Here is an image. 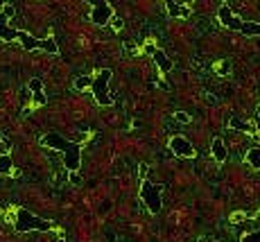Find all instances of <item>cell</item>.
I'll use <instances>...</instances> for the list:
<instances>
[{
	"instance_id": "7c38bea8",
	"label": "cell",
	"mask_w": 260,
	"mask_h": 242,
	"mask_svg": "<svg viewBox=\"0 0 260 242\" xmlns=\"http://www.w3.org/2000/svg\"><path fill=\"white\" fill-rule=\"evenodd\" d=\"M247 163L254 168V170H260V147H254V150L247 152Z\"/></svg>"
},
{
	"instance_id": "2e32d148",
	"label": "cell",
	"mask_w": 260,
	"mask_h": 242,
	"mask_svg": "<svg viewBox=\"0 0 260 242\" xmlns=\"http://www.w3.org/2000/svg\"><path fill=\"white\" fill-rule=\"evenodd\" d=\"M174 120H176V122H181V124H188L190 122V116L186 111H176L174 113Z\"/></svg>"
},
{
	"instance_id": "603a6c76",
	"label": "cell",
	"mask_w": 260,
	"mask_h": 242,
	"mask_svg": "<svg viewBox=\"0 0 260 242\" xmlns=\"http://www.w3.org/2000/svg\"><path fill=\"white\" fill-rule=\"evenodd\" d=\"M256 113H258V118H260V106H258V109H256Z\"/></svg>"
},
{
	"instance_id": "ffe728a7",
	"label": "cell",
	"mask_w": 260,
	"mask_h": 242,
	"mask_svg": "<svg viewBox=\"0 0 260 242\" xmlns=\"http://www.w3.org/2000/svg\"><path fill=\"white\" fill-rule=\"evenodd\" d=\"M34 102H36V104H46V95H43V91L34 93Z\"/></svg>"
},
{
	"instance_id": "9c48e42d",
	"label": "cell",
	"mask_w": 260,
	"mask_h": 242,
	"mask_svg": "<svg viewBox=\"0 0 260 242\" xmlns=\"http://www.w3.org/2000/svg\"><path fill=\"white\" fill-rule=\"evenodd\" d=\"M152 54H154V61H156V66L161 68V72H170L172 70V64H170V59H168V54L163 52V50H152Z\"/></svg>"
},
{
	"instance_id": "e0dca14e",
	"label": "cell",
	"mask_w": 260,
	"mask_h": 242,
	"mask_svg": "<svg viewBox=\"0 0 260 242\" xmlns=\"http://www.w3.org/2000/svg\"><path fill=\"white\" fill-rule=\"evenodd\" d=\"M41 88H43V84H41V79H30V91L32 93H41Z\"/></svg>"
},
{
	"instance_id": "6da1fadb",
	"label": "cell",
	"mask_w": 260,
	"mask_h": 242,
	"mask_svg": "<svg viewBox=\"0 0 260 242\" xmlns=\"http://www.w3.org/2000/svg\"><path fill=\"white\" fill-rule=\"evenodd\" d=\"M41 143L48 145V147H52V150H59L61 154H64L66 170H70V172H77L79 170V163H82V152H79V145L77 143H72V140H68V138H64V136H59V134H48Z\"/></svg>"
},
{
	"instance_id": "d6986e66",
	"label": "cell",
	"mask_w": 260,
	"mask_h": 242,
	"mask_svg": "<svg viewBox=\"0 0 260 242\" xmlns=\"http://www.w3.org/2000/svg\"><path fill=\"white\" fill-rule=\"evenodd\" d=\"M104 238H106V242H116L118 240V236H116V231H113V229L104 231Z\"/></svg>"
},
{
	"instance_id": "5bb4252c",
	"label": "cell",
	"mask_w": 260,
	"mask_h": 242,
	"mask_svg": "<svg viewBox=\"0 0 260 242\" xmlns=\"http://www.w3.org/2000/svg\"><path fill=\"white\" fill-rule=\"evenodd\" d=\"M9 170H12V156H9V154H2V156H0V174H7Z\"/></svg>"
},
{
	"instance_id": "8fae6325",
	"label": "cell",
	"mask_w": 260,
	"mask_h": 242,
	"mask_svg": "<svg viewBox=\"0 0 260 242\" xmlns=\"http://www.w3.org/2000/svg\"><path fill=\"white\" fill-rule=\"evenodd\" d=\"M228 124H231V129H238V131H247V134H254V127L249 122H242L240 116H231V120H228Z\"/></svg>"
},
{
	"instance_id": "ba28073f",
	"label": "cell",
	"mask_w": 260,
	"mask_h": 242,
	"mask_svg": "<svg viewBox=\"0 0 260 242\" xmlns=\"http://www.w3.org/2000/svg\"><path fill=\"white\" fill-rule=\"evenodd\" d=\"M168 12L170 16H174V18H188L190 16V9L183 2H168Z\"/></svg>"
},
{
	"instance_id": "52a82bcc",
	"label": "cell",
	"mask_w": 260,
	"mask_h": 242,
	"mask_svg": "<svg viewBox=\"0 0 260 242\" xmlns=\"http://www.w3.org/2000/svg\"><path fill=\"white\" fill-rule=\"evenodd\" d=\"M220 23L224 27H228V30H235V32H240V27H242V20L238 16H233V12H231V7L226 2L220 7Z\"/></svg>"
},
{
	"instance_id": "7402d4cb",
	"label": "cell",
	"mask_w": 260,
	"mask_h": 242,
	"mask_svg": "<svg viewBox=\"0 0 260 242\" xmlns=\"http://www.w3.org/2000/svg\"><path fill=\"white\" fill-rule=\"evenodd\" d=\"M70 181H72V183H79V177H77V174H75V172H72V174H70Z\"/></svg>"
},
{
	"instance_id": "277c9868",
	"label": "cell",
	"mask_w": 260,
	"mask_h": 242,
	"mask_svg": "<svg viewBox=\"0 0 260 242\" xmlns=\"http://www.w3.org/2000/svg\"><path fill=\"white\" fill-rule=\"evenodd\" d=\"M140 199L145 202L150 213H158L163 208V199H161V186H154L152 181H143L140 186Z\"/></svg>"
},
{
	"instance_id": "30bf717a",
	"label": "cell",
	"mask_w": 260,
	"mask_h": 242,
	"mask_svg": "<svg viewBox=\"0 0 260 242\" xmlns=\"http://www.w3.org/2000/svg\"><path fill=\"white\" fill-rule=\"evenodd\" d=\"M213 156H215V161H217V163H224V161H226V147H224V140H222V138H215L213 140Z\"/></svg>"
},
{
	"instance_id": "9a60e30c",
	"label": "cell",
	"mask_w": 260,
	"mask_h": 242,
	"mask_svg": "<svg viewBox=\"0 0 260 242\" xmlns=\"http://www.w3.org/2000/svg\"><path fill=\"white\" fill-rule=\"evenodd\" d=\"M91 82H93L91 77H77V79H75V88L84 91V88H88V86H91Z\"/></svg>"
},
{
	"instance_id": "3957f363",
	"label": "cell",
	"mask_w": 260,
	"mask_h": 242,
	"mask_svg": "<svg viewBox=\"0 0 260 242\" xmlns=\"http://www.w3.org/2000/svg\"><path fill=\"white\" fill-rule=\"evenodd\" d=\"M52 224L48 220H41V217L32 215L30 210L20 208L18 215H16V231L20 233H27V231H50Z\"/></svg>"
},
{
	"instance_id": "5b68a950",
	"label": "cell",
	"mask_w": 260,
	"mask_h": 242,
	"mask_svg": "<svg viewBox=\"0 0 260 242\" xmlns=\"http://www.w3.org/2000/svg\"><path fill=\"white\" fill-rule=\"evenodd\" d=\"M111 18H113V7L109 2H98L91 9V20L95 25H106Z\"/></svg>"
},
{
	"instance_id": "ac0fdd59",
	"label": "cell",
	"mask_w": 260,
	"mask_h": 242,
	"mask_svg": "<svg viewBox=\"0 0 260 242\" xmlns=\"http://www.w3.org/2000/svg\"><path fill=\"white\" fill-rule=\"evenodd\" d=\"M242 242H260V231H251L242 238Z\"/></svg>"
},
{
	"instance_id": "4fadbf2b",
	"label": "cell",
	"mask_w": 260,
	"mask_h": 242,
	"mask_svg": "<svg viewBox=\"0 0 260 242\" xmlns=\"http://www.w3.org/2000/svg\"><path fill=\"white\" fill-rule=\"evenodd\" d=\"M240 32L247 34V36H258L260 34V23H242Z\"/></svg>"
},
{
	"instance_id": "8992f818",
	"label": "cell",
	"mask_w": 260,
	"mask_h": 242,
	"mask_svg": "<svg viewBox=\"0 0 260 242\" xmlns=\"http://www.w3.org/2000/svg\"><path fill=\"white\" fill-rule=\"evenodd\" d=\"M170 150L174 152L176 156H195V147H192V143L190 140H186L183 136H174L172 140H170Z\"/></svg>"
},
{
	"instance_id": "7a4b0ae2",
	"label": "cell",
	"mask_w": 260,
	"mask_h": 242,
	"mask_svg": "<svg viewBox=\"0 0 260 242\" xmlns=\"http://www.w3.org/2000/svg\"><path fill=\"white\" fill-rule=\"evenodd\" d=\"M109 79H111V70L109 68H102V70L95 75V79L91 82V88H93V98H95V102L102 106H109L113 104L116 100H113V95H111L109 91Z\"/></svg>"
},
{
	"instance_id": "44dd1931",
	"label": "cell",
	"mask_w": 260,
	"mask_h": 242,
	"mask_svg": "<svg viewBox=\"0 0 260 242\" xmlns=\"http://www.w3.org/2000/svg\"><path fill=\"white\" fill-rule=\"evenodd\" d=\"M111 23H113V30H122V20L120 18H111Z\"/></svg>"
}]
</instances>
